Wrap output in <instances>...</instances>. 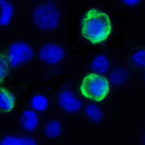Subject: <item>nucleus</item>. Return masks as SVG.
<instances>
[{
  "instance_id": "17",
  "label": "nucleus",
  "mask_w": 145,
  "mask_h": 145,
  "mask_svg": "<svg viewBox=\"0 0 145 145\" xmlns=\"http://www.w3.org/2000/svg\"><path fill=\"white\" fill-rule=\"evenodd\" d=\"M132 58L139 65L145 66V50L137 51L133 55Z\"/></svg>"
},
{
  "instance_id": "16",
  "label": "nucleus",
  "mask_w": 145,
  "mask_h": 145,
  "mask_svg": "<svg viewBox=\"0 0 145 145\" xmlns=\"http://www.w3.org/2000/svg\"><path fill=\"white\" fill-rule=\"evenodd\" d=\"M0 78H4L8 74V70L9 58L4 54H0Z\"/></svg>"
},
{
  "instance_id": "1",
  "label": "nucleus",
  "mask_w": 145,
  "mask_h": 145,
  "mask_svg": "<svg viewBox=\"0 0 145 145\" xmlns=\"http://www.w3.org/2000/svg\"><path fill=\"white\" fill-rule=\"evenodd\" d=\"M81 26L82 35L94 44L105 41L111 29L108 15L94 9L89 10L83 17Z\"/></svg>"
},
{
  "instance_id": "14",
  "label": "nucleus",
  "mask_w": 145,
  "mask_h": 145,
  "mask_svg": "<svg viewBox=\"0 0 145 145\" xmlns=\"http://www.w3.org/2000/svg\"><path fill=\"white\" fill-rule=\"evenodd\" d=\"M91 68L96 71L102 73L106 72L109 69V65L106 57L101 55L97 56L91 64Z\"/></svg>"
},
{
  "instance_id": "21",
  "label": "nucleus",
  "mask_w": 145,
  "mask_h": 145,
  "mask_svg": "<svg viewBox=\"0 0 145 145\" xmlns=\"http://www.w3.org/2000/svg\"></svg>"
},
{
  "instance_id": "15",
  "label": "nucleus",
  "mask_w": 145,
  "mask_h": 145,
  "mask_svg": "<svg viewBox=\"0 0 145 145\" xmlns=\"http://www.w3.org/2000/svg\"><path fill=\"white\" fill-rule=\"evenodd\" d=\"M84 110L88 117L97 123H99L101 121L104 115L102 110L94 104L88 105Z\"/></svg>"
},
{
  "instance_id": "11",
  "label": "nucleus",
  "mask_w": 145,
  "mask_h": 145,
  "mask_svg": "<svg viewBox=\"0 0 145 145\" xmlns=\"http://www.w3.org/2000/svg\"><path fill=\"white\" fill-rule=\"evenodd\" d=\"M129 75V72L127 69L116 68L110 72L109 76L112 84L118 86L125 82Z\"/></svg>"
},
{
  "instance_id": "8",
  "label": "nucleus",
  "mask_w": 145,
  "mask_h": 145,
  "mask_svg": "<svg viewBox=\"0 0 145 145\" xmlns=\"http://www.w3.org/2000/svg\"><path fill=\"white\" fill-rule=\"evenodd\" d=\"M37 145L31 137L24 135H9L5 136L0 142V145Z\"/></svg>"
},
{
  "instance_id": "6",
  "label": "nucleus",
  "mask_w": 145,
  "mask_h": 145,
  "mask_svg": "<svg viewBox=\"0 0 145 145\" xmlns=\"http://www.w3.org/2000/svg\"><path fill=\"white\" fill-rule=\"evenodd\" d=\"M58 95L59 105L69 113H74L78 112L82 108V103L74 93L71 90H63L57 93Z\"/></svg>"
},
{
  "instance_id": "20",
  "label": "nucleus",
  "mask_w": 145,
  "mask_h": 145,
  "mask_svg": "<svg viewBox=\"0 0 145 145\" xmlns=\"http://www.w3.org/2000/svg\"><path fill=\"white\" fill-rule=\"evenodd\" d=\"M144 144H145V136H144Z\"/></svg>"
},
{
  "instance_id": "12",
  "label": "nucleus",
  "mask_w": 145,
  "mask_h": 145,
  "mask_svg": "<svg viewBox=\"0 0 145 145\" xmlns=\"http://www.w3.org/2000/svg\"><path fill=\"white\" fill-rule=\"evenodd\" d=\"M49 100L46 96L41 94L34 96L31 101V107L40 112H42L48 107Z\"/></svg>"
},
{
  "instance_id": "18",
  "label": "nucleus",
  "mask_w": 145,
  "mask_h": 145,
  "mask_svg": "<svg viewBox=\"0 0 145 145\" xmlns=\"http://www.w3.org/2000/svg\"><path fill=\"white\" fill-rule=\"evenodd\" d=\"M129 6L132 7L139 3L140 0H120Z\"/></svg>"
},
{
  "instance_id": "9",
  "label": "nucleus",
  "mask_w": 145,
  "mask_h": 145,
  "mask_svg": "<svg viewBox=\"0 0 145 145\" xmlns=\"http://www.w3.org/2000/svg\"><path fill=\"white\" fill-rule=\"evenodd\" d=\"M0 111L3 112L10 111L14 106L15 98L6 88L0 86Z\"/></svg>"
},
{
  "instance_id": "19",
  "label": "nucleus",
  "mask_w": 145,
  "mask_h": 145,
  "mask_svg": "<svg viewBox=\"0 0 145 145\" xmlns=\"http://www.w3.org/2000/svg\"><path fill=\"white\" fill-rule=\"evenodd\" d=\"M0 84H1L3 82V78H0Z\"/></svg>"
},
{
  "instance_id": "13",
  "label": "nucleus",
  "mask_w": 145,
  "mask_h": 145,
  "mask_svg": "<svg viewBox=\"0 0 145 145\" xmlns=\"http://www.w3.org/2000/svg\"><path fill=\"white\" fill-rule=\"evenodd\" d=\"M62 125L57 120L48 121L44 129L46 135L48 137L53 138L59 136L62 132Z\"/></svg>"
},
{
  "instance_id": "7",
  "label": "nucleus",
  "mask_w": 145,
  "mask_h": 145,
  "mask_svg": "<svg viewBox=\"0 0 145 145\" xmlns=\"http://www.w3.org/2000/svg\"><path fill=\"white\" fill-rule=\"evenodd\" d=\"M20 122L22 128L28 132L35 130L39 124L38 115L31 110H27L22 113L20 119Z\"/></svg>"
},
{
  "instance_id": "5",
  "label": "nucleus",
  "mask_w": 145,
  "mask_h": 145,
  "mask_svg": "<svg viewBox=\"0 0 145 145\" xmlns=\"http://www.w3.org/2000/svg\"><path fill=\"white\" fill-rule=\"evenodd\" d=\"M65 55L62 48L53 43H47L41 48L39 54L40 60L51 65H55L62 60Z\"/></svg>"
},
{
  "instance_id": "3",
  "label": "nucleus",
  "mask_w": 145,
  "mask_h": 145,
  "mask_svg": "<svg viewBox=\"0 0 145 145\" xmlns=\"http://www.w3.org/2000/svg\"><path fill=\"white\" fill-rule=\"evenodd\" d=\"M59 16V12L51 0L46 4L38 6L32 14L34 21L38 28L48 30H54L57 27Z\"/></svg>"
},
{
  "instance_id": "4",
  "label": "nucleus",
  "mask_w": 145,
  "mask_h": 145,
  "mask_svg": "<svg viewBox=\"0 0 145 145\" xmlns=\"http://www.w3.org/2000/svg\"><path fill=\"white\" fill-rule=\"evenodd\" d=\"M32 48L24 41L12 43L10 48L9 60L13 66L21 65L30 61L34 56Z\"/></svg>"
},
{
  "instance_id": "2",
  "label": "nucleus",
  "mask_w": 145,
  "mask_h": 145,
  "mask_svg": "<svg viewBox=\"0 0 145 145\" xmlns=\"http://www.w3.org/2000/svg\"><path fill=\"white\" fill-rule=\"evenodd\" d=\"M80 89L86 97L99 102L108 94L110 86L108 81L105 77L92 73L84 78Z\"/></svg>"
},
{
  "instance_id": "10",
  "label": "nucleus",
  "mask_w": 145,
  "mask_h": 145,
  "mask_svg": "<svg viewBox=\"0 0 145 145\" xmlns=\"http://www.w3.org/2000/svg\"><path fill=\"white\" fill-rule=\"evenodd\" d=\"M1 9L0 24L6 26L10 22L14 15V8L8 1L0 0Z\"/></svg>"
}]
</instances>
